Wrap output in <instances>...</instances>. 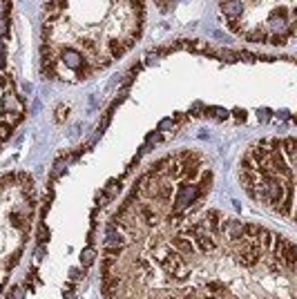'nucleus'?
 <instances>
[{
    "mask_svg": "<svg viewBox=\"0 0 297 299\" xmlns=\"http://www.w3.org/2000/svg\"><path fill=\"white\" fill-rule=\"evenodd\" d=\"M11 130H14V123H11V121H3V123H0V143L7 141L11 136Z\"/></svg>",
    "mask_w": 297,
    "mask_h": 299,
    "instance_id": "nucleus-5",
    "label": "nucleus"
},
{
    "mask_svg": "<svg viewBox=\"0 0 297 299\" xmlns=\"http://www.w3.org/2000/svg\"><path fill=\"white\" fill-rule=\"evenodd\" d=\"M7 299H11V297H7Z\"/></svg>",
    "mask_w": 297,
    "mask_h": 299,
    "instance_id": "nucleus-12",
    "label": "nucleus"
},
{
    "mask_svg": "<svg viewBox=\"0 0 297 299\" xmlns=\"http://www.w3.org/2000/svg\"><path fill=\"white\" fill-rule=\"evenodd\" d=\"M96 261V250L92 248V246H88L80 252V264H83V268H88V266H92Z\"/></svg>",
    "mask_w": 297,
    "mask_h": 299,
    "instance_id": "nucleus-4",
    "label": "nucleus"
},
{
    "mask_svg": "<svg viewBox=\"0 0 297 299\" xmlns=\"http://www.w3.org/2000/svg\"><path fill=\"white\" fill-rule=\"evenodd\" d=\"M0 290H3V282H0Z\"/></svg>",
    "mask_w": 297,
    "mask_h": 299,
    "instance_id": "nucleus-11",
    "label": "nucleus"
},
{
    "mask_svg": "<svg viewBox=\"0 0 297 299\" xmlns=\"http://www.w3.org/2000/svg\"><path fill=\"white\" fill-rule=\"evenodd\" d=\"M293 158L295 139H266L241 158V183L259 203L290 219L293 215Z\"/></svg>",
    "mask_w": 297,
    "mask_h": 299,
    "instance_id": "nucleus-2",
    "label": "nucleus"
},
{
    "mask_svg": "<svg viewBox=\"0 0 297 299\" xmlns=\"http://www.w3.org/2000/svg\"><path fill=\"white\" fill-rule=\"evenodd\" d=\"M20 257H23V246H18L16 250H14V255H11V257L7 259V270H11V268H16L18 266V261H20Z\"/></svg>",
    "mask_w": 297,
    "mask_h": 299,
    "instance_id": "nucleus-6",
    "label": "nucleus"
},
{
    "mask_svg": "<svg viewBox=\"0 0 297 299\" xmlns=\"http://www.w3.org/2000/svg\"><path fill=\"white\" fill-rule=\"evenodd\" d=\"M80 277H83V272H80L78 268H72V270H70V282H72V284H76Z\"/></svg>",
    "mask_w": 297,
    "mask_h": 299,
    "instance_id": "nucleus-9",
    "label": "nucleus"
},
{
    "mask_svg": "<svg viewBox=\"0 0 297 299\" xmlns=\"http://www.w3.org/2000/svg\"><path fill=\"white\" fill-rule=\"evenodd\" d=\"M143 0H49L43 16V72L85 81L137 42Z\"/></svg>",
    "mask_w": 297,
    "mask_h": 299,
    "instance_id": "nucleus-1",
    "label": "nucleus"
},
{
    "mask_svg": "<svg viewBox=\"0 0 297 299\" xmlns=\"http://www.w3.org/2000/svg\"><path fill=\"white\" fill-rule=\"evenodd\" d=\"M47 237H49V230H47V225L43 223V225H40V230H38V241H40V246L47 241Z\"/></svg>",
    "mask_w": 297,
    "mask_h": 299,
    "instance_id": "nucleus-7",
    "label": "nucleus"
},
{
    "mask_svg": "<svg viewBox=\"0 0 297 299\" xmlns=\"http://www.w3.org/2000/svg\"><path fill=\"white\" fill-rule=\"evenodd\" d=\"M11 299H25V288L23 286H16V288L11 290Z\"/></svg>",
    "mask_w": 297,
    "mask_h": 299,
    "instance_id": "nucleus-8",
    "label": "nucleus"
},
{
    "mask_svg": "<svg viewBox=\"0 0 297 299\" xmlns=\"http://www.w3.org/2000/svg\"><path fill=\"white\" fill-rule=\"evenodd\" d=\"M224 25L239 38L264 45H290L295 0H219Z\"/></svg>",
    "mask_w": 297,
    "mask_h": 299,
    "instance_id": "nucleus-3",
    "label": "nucleus"
},
{
    "mask_svg": "<svg viewBox=\"0 0 297 299\" xmlns=\"http://www.w3.org/2000/svg\"><path fill=\"white\" fill-rule=\"evenodd\" d=\"M43 255H45V248L40 246V248H38V252H36V261H40V259H43Z\"/></svg>",
    "mask_w": 297,
    "mask_h": 299,
    "instance_id": "nucleus-10",
    "label": "nucleus"
}]
</instances>
